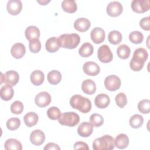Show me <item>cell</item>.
I'll use <instances>...</instances> for the list:
<instances>
[{"label":"cell","instance_id":"41","mask_svg":"<svg viewBox=\"0 0 150 150\" xmlns=\"http://www.w3.org/2000/svg\"><path fill=\"white\" fill-rule=\"evenodd\" d=\"M115 100L117 105L120 108H124L127 104V96L124 93H119L117 94L115 97Z\"/></svg>","mask_w":150,"mask_h":150},{"label":"cell","instance_id":"27","mask_svg":"<svg viewBox=\"0 0 150 150\" xmlns=\"http://www.w3.org/2000/svg\"><path fill=\"white\" fill-rule=\"evenodd\" d=\"M94 51V47L90 43H83L79 50V54L83 57H88L90 56Z\"/></svg>","mask_w":150,"mask_h":150},{"label":"cell","instance_id":"18","mask_svg":"<svg viewBox=\"0 0 150 150\" xmlns=\"http://www.w3.org/2000/svg\"><path fill=\"white\" fill-rule=\"evenodd\" d=\"M26 48L23 44L21 43H16L14 44L11 49V55L16 59L22 58L25 54Z\"/></svg>","mask_w":150,"mask_h":150},{"label":"cell","instance_id":"40","mask_svg":"<svg viewBox=\"0 0 150 150\" xmlns=\"http://www.w3.org/2000/svg\"><path fill=\"white\" fill-rule=\"evenodd\" d=\"M29 48L31 52L34 53H38L41 49V43L39 39H35L30 40Z\"/></svg>","mask_w":150,"mask_h":150},{"label":"cell","instance_id":"26","mask_svg":"<svg viewBox=\"0 0 150 150\" xmlns=\"http://www.w3.org/2000/svg\"><path fill=\"white\" fill-rule=\"evenodd\" d=\"M38 114L34 112H28L23 117L24 122L28 127H32L35 125L38 122Z\"/></svg>","mask_w":150,"mask_h":150},{"label":"cell","instance_id":"17","mask_svg":"<svg viewBox=\"0 0 150 150\" xmlns=\"http://www.w3.org/2000/svg\"><path fill=\"white\" fill-rule=\"evenodd\" d=\"M90 21L85 18H80L76 19L74 23V28L76 30L84 32L87 31L90 27Z\"/></svg>","mask_w":150,"mask_h":150},{"label":"cell","instance_id":"32","mask_svg":"<svg viewBox=\"0 0 150 150\" xmlns=\"http://www.w3.org/2000/svg\"><path fill=\"white\" fill-rule=\"evenodd\" d=\"M117 53L120 59H126L129 57L131 53V50L128 46L123 44L118 47L117 49Z\"/></svg>","mask_w":150,"mask_h":150},{"label":"cell","instance_id":"33","mask_svg":"<svg viewBox=\"0 0 150 150\" xmlns=\"http://www.w3.org/2000/svg\"><path fill=\"white\" fill-rule=\"evenodd\" d=\"M144 122V118L140 114H134L129 119V123L133 128H138L141 127Z\"/></svg>","mask_w":150,"mask_h":150},{"label":"cell","instance_id":"13","mask_svg":"<svg viewBox=\"0 0 150 150\" xmlns=\"http://www.w3.org/2000/svg\"><path fill=\"white\" fill-rule=\"evenodd\" d=\"M22 3L20 0H9L6 5L8 13L12 15H16L21 12Z\"/></svg>","mask_w":150,"mask_h":150},{"label":"cell","instance_id":"19","mask_svg":"<svg viewBox=\"0 0 150 150\" xmlns=\"http://www.w3.org/2000/svg\"><path fill=\"white\" fill-rule=\"evenodd\" d=\"M110 103V99L108 95L101 93L98 94L94 99V103L97 107L98 108H106Z\"/></svg>","mask_w":150,"mask_h":150},{"label":"cell","instance_id":"39","mask_svg":"<svg viewBox=\"0 0 150 150\" xmlns=\"http://www.w3.org/2000/svg\"><path fill=\"white\" fill-rule=\"evenodd\" d=\"M24 108L23 104L20 101H15L11 105V111L13 114H20Z\"/></svg>","mask_w":150,"mask_h":150},{"label":"cell","instance_id":"16","mask_svg":"<svg viewBox=\"0 0 150 150\" xmlns=\"http://www.w3.org/2000/svg\"><path fill=\"white\" fill-rule=\"evenodd\" d=\"M93 126L89 122H83L80 124L77 128L78 134L82 137H88L92 133Z\"/></svg>","mask_w":150,"mask_h":150},{"label":"cell","instance_id":"6","mask_svg":"<svg viewBox=\"0 0 150 150\" xmlns=\"http://www.w3.org/2000/svg\"><path fill=\"white\" fill-rule=\"evenodd\" d=\"M97 57L101 62L105 63H109L112 60V53L108 45H103L98 48Z\"/></svg>","mask_w":150,"mask_h":150},{"label":"cell","instance_id":"36","mask_svg":"<svg viewBox=\"0 0 150 150\" xmlns=\"http://www.w3.org/2000/svg\"><path fill=\"white\" fill-rule=\"evenodd\" d=\"M138 109L142 114H148L150 111V101L148 99L141 100L138 104Z\"/></svg>","mask_w":150,"mask_h":150},{"label":"cell","instance_id":"37","mask_svg":"<svg viewBox=\"0 0 150 150\" xmlns=\"http://www.w3.org/2000/svg\"><path fill=\"white\" fill-rule=\"evenodd\" d=\"M21 125V121L18 118H11L6 121V127L8 129L13 131L17 129Z\"/></svg>","mask_w":150,"mask_h":150},{"label":"cell","instance_id":"4","mask_svg":"<svg viewBox=\"0 0 150 150\" xmlns=\"http://www.w3.org/2000/svg\"><path fill=\"white\" fill-rule=\"evenodd\" d=\"M115 147L114 139L109 135H104L96 138L93 142L94 150H111Z\"/></svg>","mask_w":150,"mask_h":150},{"label":"cell","instance_id":"14","mask_svg":"<svg viewBox=\"0 0 150 150\" xmlns=\"http://www.w3.org/2000/svg\"><path fill=\"white\" fill-rule=\"evenodd\" d=\"M83 70L86 74L91 76L97 75L100 71L99 66L94 62H86L83 64Z\"/></svg>","mask_w":150,"mask_h":150},{"label":"cell","instance_id":"15","mask_svg":"<svg viewBox=\"0 0 150 150\" xmlns=\"http://www.w3.org/2000/svg\"><path fill=\"white\" fill-rule=\"evenodd\" d=\"M45 139V135L43 131L40 129L33 131L30 135V141L32 144L36 146L42 145Z\"/></svg>","mask_w":150,"mask_h":150},{"label":"cell","instance_id":"23","mask_svg":"<svg viewBox=\"0 0 150 150\" xmlns=\"http://www.w3.org/2000/svg\"><path fill=\"white\" fill-rule=\"evenodd\" d=\"M30 79L33 84L35 86H40L44 81L45 75L42 71L36 70L32 72Z\"/></svg>","mask_w":150,"mask_h":150},{"label":"cell","instance_id":"25","mask_svg":"<svg viewBox=\"0 0 150 150\" xmlns=\"http://www.w3.org/2000/svg\"><path fill=\"white\" fill-rule=\"evenodd\" d=\"M45 48L46 50L50 53H54L57 52L60 48L57 38L56 37H52L48 39L45 43Z\"/></svg>","mask_w":150,"mask_h":150},{"label":"cell","instance_id":"28","mask_svg":"<svg viewBox=\"0 0 150 150\" xmlns=\"http://www.w3.org/2000/svg\"><path fill=\"white\" fill-rule=\"evenodd\" d=\"M62 7L63 11L67 13H74L77 11V6L74 0H64L62 2Z\"/></svg>","mask_w":150,"mask_h":150},{"label":"cell","instance_id":"35","mask_svg":"<svg viewBox=\"0 0 150 150\" xmlns=\"http://www.w3.org/2000/svg\"><path fill=\"white\" fill-rule=\"evenodd\" d=\"M129 39L134 44H139L144 40V35L139 31H133L129 33Z\"/></svg>","mask_w":150,"mask_h":150},{"label":"cell","instance_id":"1","mask_svg":"<svg viewBox=\"0 0 150 150\" xmlns=\"http://www.w3.org/2000/svg\"><path fill=\"white\" fill-rule=\"evenodd\" d=\"M148 53L144 48H138L134 52L133 56L129 63L130 68L135 71H140L147 60Z\"/></svg>","mask_w":150,"mask_h":150},{"label":"cell","instance_id":"11","mask_svg":"<svg viewBox=\"0 0 150 150\" xmlns=\"http://www.w3.org/2000/svg\"><path fill=\"white\" fill-rule=\"evenodd\" d=\"M35 102L38 107H46L51 102V96L47 92H40L36 96L35 98Z\"/></svg>","mask_w":150,"mask_h":150},{"label":"cell","instance_id":"43","mask_svg":"<svg viewBox=\"0 0 150 150\" xmlns=\"http://www.w3.org/2000/svg\"><path fill=\"white\" fill-rule=\"evenodd\" d=\"M74 149H86V150H88L89 149V147L88 146V145L84 142L82 141H78L77 142H76L74 144Z\"/></svg>","mask_w":150,"mask_h":150},{"label":"cell","instance_id":"38","mask_svg":"<svg viewBox=\"0 0 150 150\" xmlns=\"http://www.w3.org/2000/svg\"><path fill=\"white\" fill-rule=\"evenodd\" d=\"M47 115L50 120H56L59 119L61 115V112L57 107H51L47 110Z\"/></svg>","mask_w":150,"mask_h":150},{"label":"cell","instance_id":"2","mask_svg":"<svg viewBox=\"0 0 150 150\" xmlns=\"http://www.w3.org/2000/svg\"><path fill=\"white\" fill-rule=\"evenodd\" d=\"M70 104L72 108L77 109L82 113H87L91 108V101L88 98L79 94L74 95L71 97Z\"/></svg>","mask_w":150,"mask_h":150},{"label":"cell","instance_id":"44","mask_svg":"<svg viewBox=\"0 0 150 150\" xmlns=\"http://www.w3.org/2000/svg\"><path fill=\"white\" fill-rule=\"evenodd\" d=\"M44 149L46 150H49V149H56V150H59L60 148L59 146V145L50 142L46 145V146L43 148Z\"/></svg>","mask_w":150,"mask_h":150},{"label":"cell","instance_id":"34","mask_svg":"<svg viewBox=\"0 0 150 150\" xmlns=\"http://www.w3.org/2000/svg\"><path fill=\"white\" fill-rule=\"evenodd\" d=\"M90 122L94 127H98L104 123V118L103 116L99 114L94 113L90 115Z\"/></svg>","mask_w":150,"mask_h":150},{"label":"cell","instance_id":"45","mask_svg":"<svg viewBox=\"0 0 150 150\" xmlns=\"http://www.w3.org/2000/svg\"><path fill=\"white\" fill-rule=\"evenodd\" d=\"M37 2L42 5H45L47 3H49L50 2V1H46V0H45V1H37Z\"/></svg>","mask_w":150,"mask_h":150},{"label":"cell","instance_id":"5","mask_svg":"<svg viewBox=\"0 0 150 150\" xmlns=\"http://www.w3.org/2000/svg\"><path fill=\"white\" fill-rule=\"evenodd\" d=\"M58 120L59 122L62 125L74 127L79 124L80 117L74 112H66L61 114Z\"/></svg>","mask_w":150,"mask_h":150},{"label":"cell","instance_id":"8","mask_svg":"<svg viewBox=\"0 0 150 150\" xmlns=\"http://www.w3.org/2000/svg\"><path fill=\"white\" fill-rule=\"evenodd\" d=\"M104 86L107 90L114 91L120 88L121 86V80L116 75H110L104 80Z\"/></svg>","mask_w":150,"mask_h":150},{"label":"cell","instance_id":"22","mask_svg":"<svg viewBox=\"0 0 150 150\" xmlns=\"http://www.w3.org/2000/svg\"><path fill=\"white\" fill-rule=\"evenodd\" d=\"M25 37L27 40H31L35 39H39L40 33L39 29L35 26H28L25 31Z\"/></svg>","mask_w":150,"mask_h":150},{"label":"cell","instance_id":"21","mask_svg":"<svg viewBox=\"0 0 150 150\" xmlns=\"http://www.w3.org/2000/svg\"><path fill=\"white\" fill-rule=\"evenodd\" d=\"M129 144V138L128 136L123 133L118 134L114 139V145L119 149H124Z\"/></svg>","mask_w":150,"mask_h":150},{"label":"cell","instance_id":"31","mask_svg":"<svg viewBox=\"0 0 150 150\" xmlns=\"http://www.w3.org/2000/svg\"><path fill=\"white\" fill-rule=\"evenodd\" d=\"M122 36L120 32L118 30H112L108 35V39L110 43L112 45L119 44L122 40Z\"/></svg>","mask_w":150,"mask_h":150},{"label":"cell","instance_id":"12","mask_svg":"<svg viewBox=\"0 0 150 150\" xmlns=\"http://www.w3.org/2000/svg\"><path fill=\"white\" fill-rule=\"evenodd\" d=\"M90 37L92 40V41L96 43V44H100L104 42L105 37V31L103 29L99 28V27H96L92 30L90 33Z\"/></svg>","mask_w":150,"mask_h":150},{"label":"cell","instance_id":"3","mask_svg":"<svg viewBox=\"0 0 150 150\" xmlns=\"http://www.w3.org/2000/svg\"><path fill=\"white\" fill-rule=\"evenodd\" d=\"M57 40L60 47L73 49L79 45L80 42V38L77 33H66L60 35L57 38Z\"/></svg>","mask_w":150,"mask_h":150},{"label":"cell","instance_id":"42","mask_svg":"<svg viewBox=\"0 0 150 150\" xmlns=\"http://www.w3.org/2000/svg\"><path fill=\"white\" fill-rule=\"evenodd\" d=\"M139 26L145 30H150V18L149 16L144 17L139 21Z\"/></svg>","mask_w":150,"mask_h":150},{"label":"cell","instance_id":"30","mask_svg":"<svg viewBox=\"0 0 150 150\" xmlns=\"http://www.w3.org/2000/svg\"><path fill=\"white\" fill-rule=\"evenodd\" d=\"M5 149H14V150H22V146L21 143L17 139L10 138L7 139L4 144Z\"/></svg>","mask_w":150,"mask_h":150},{"label":"cell","instance_id":"7","mask_svg":"<svg viewBox=\"0 0 150 150\" xmlns=\"http://www.w3.org/2000/svg\"><path fill=\"white\" fill-rule=\"evenodd\" d=\"M1 74V84L4 81L6 84L13 86H15L19 80V76L17 71L14 70H9L5 73V74Z\"/></svg>","mask_w":150,"mask_h":150},{"label":"cell","instance_id":"10","mask_svg":"<svg viewBox=\"0 0 150 150\" xmlns=\"http://www.w3.org/2000/svg\"><path fill=\"white\" fill-rule=\"evenodd\" d=\"M122 11V5L118 1H112L110 2L106 9L107 14L112 17H116L120 15Z\"/></svg>","mask_w":150,"mask_h":150},{"label":"cell","instance_id":"29","mask_svg":"<svg viewBox=\"0 0 150 150\" xmlns=\"http://www.w3.org/2000/svg\"><path fill=\"white\" fill-rule=\"evenodd\" d=\"M47 78L50 84L56 85L59 83L61 81L62 75L60 71L56 70H53L48 73Z\"/></svg>","mask_w":150,"mask_h":150},{"label":"cell","instance_id":"9","mask_svg":"<svg viewBox=\"0 0 150 150\" xmlns=\"http://www.w3.org/2000/svg\"><path fill=\"white\" fill-rule=\"evenodd\" d=\"M131 8L136 13H144L150 8L149 0H133L131 2Z\"/></svg>","mask_w":150,"mask_h":150},{"label":"cell","instance_id":"20","mask_svg":"<svg viewBox=\"0 0 150 150\" xmlns=\"http://www.w3.org/2000/svg\"><path fill=\"white\" fill-rule=\"evenodd\" d=\"M81 89L85 94H93L96 91V83L91 79L84 80L81 84Z\"/></svg>","mask_w":150,"mask_h":150},{"label":"cell","instance_id":"24","mask_svg":"<svg viewBox=\"0 0 150 150\" xmlns=\"http://www.w3.org/2000/svg\"><path fill=\"white\" fill-rule=\"evenodd\" d=\"M14 91L11 86L6 84L2 86L0 91V96L4 101L10 100L13 96Z\"/></svg>","mask_w":150,"mask_h":150}]
</instances>
